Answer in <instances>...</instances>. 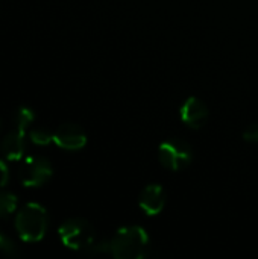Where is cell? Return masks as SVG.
Wrapping results in <instances>:
<instances>
[{
  "label": "cell",
  "instance_id": "5b68a950",
  "mask_svg": "<svg viewBox=\"0 0 258 259\" xmlns=\"http://www.w3.org/2000/svg\"><path fill=\"white\" fill-rule=\"evenodd\" d=\"M158 158L164 168L170 171H181L192 164L193 149L187 141H182L179 138H170L160 144Z\"/></svg>",
  "mask_w": 258,
  "mask_h": 259
},
{
  "label": "cell",
  "instance_id": "8992f818",
  "mask_svg": "<svg viewBox=\"0 0 258 259\" xmlns=\"http://www.w3.org/2000/svg\"><path fill=\"white\" fill-rule=\"evenodd\" d=\"M53 175L52 164L43 156H30L20 167V181L27 188H38Z\"/></svg>",
  "mask_w": 258,
  "mask_h": 259
},
{
  "label": "cell",
  "instance_id": "9c48e42d",
  "mask_svg": "<svg viewBox=\"0 0 258 259\" xmlns=\"http://www.w3.org/2000/svg\"><path fill=\"white\" fill-rule=\"evenodd\" d=\"M138 205L148 215H158L166 206V191L158 184H151L143 188L138 197Z\"/></svg>",
  "mask_w": 258,
  "mask_h": 259
},
{
  "label": "cell",
  "instance_id": "5bb4252c",
  "mask_svg": "<svg viewBox=\"0 0 258 259\" xmlns=\"http://www.w3.org/2000/svg\"><path fill=\"white\" fill-rule=\"evenodd\" d=\"M8 181H9V168L3 161H0V188H3L8 184Z\"/></svg>",
  "mask_w": 258,
  "mask_h": 259
},
{
  "label": "cell",
  "instance_id": "7a4b0ae2",
  "mask_svg": "<svg viewBox=\"0 0 258 259\" xmlns=\"http://www.w3.org/2000/svg\"><path fill=\"white\" fill-rule=\"evenodd\" d=\"M59 238L62 244L71 250L88 253H103V241H97L96 231L90 222L84 219H68L59 226Z\"/></svg>",
  "mask_w": 258,
  "mask_h": 259
},
{
  "label": "cell",
  "instance_id": "ba28073f",
  "mask_svg": "<svg viewBox=\"0 0 258 259\" xmlns=\"http://www.w3.org/2000/svg\"><path fill=\"white\" fill-rule=\"evenodd\" d=\"M210 115L208 106L198 97H189L181 108V120L192 129L202 127Z\"/></svg>",
  "mask_w": 258,
  "mask_h": 259
},
{
  "label": "cell",
  "instance_id": "52a82bcc",
  "mask_svg": "<svg viewBox=\"0 0 258 259\" xmlns=\"http://www.w3.org/2000/svg\"><path fill=\"white\" fill-rule=\"evenodd\" d=\"M53 143L64 150H81L87 144V135L84 129L73 123L61 124L53 132Z\"/></svg>",
  "mask_w": 258,
  "mask_h": 259
},
{
  "label": "cell",
  "instance_id": "9a60e30c",
  "mask_svg": "<svg viewBox=\"0 0 258 259\" xmlns=\"http://www.w3.org/2000/svg\"><path fill=\"white\" fill-rule=\"evenodd\" d=\"M0 129H2V121H0Z\"/></svg>",
  "mask_w": 258,
  "mask_h": 259
},
{
  "label": "cell",
  "instance_id": "30bf717a",
  "mask_svg": "<svg viewBox=\"0 0 258 259\" xmlns=\"http://www.w3.org/2000/svg\"><path fill=\"white\" fill-rule=\"evenodd\" d=\"M18 200L9 191H0V217H8L17 209Z\"/></svg>",
  "mask_w": 258,
  "mask_h": 259
},
{
  "label": "cell",
  "instance_id": "4fadbf2b",
  "mask_svg": "<svg viewBox=\"0 0 258 259\" xmlns=\"http://www.w3.org/2000/svg\"><path fill=\"white\" fill-rule=\"evenodd\" d=\"M243 138L248 143H254L258 144V124H251L245 132H243Z\"/></svg>",
  "mask_w": 258,
  "mask_h": 259
},
{
  "label": "cell",
  "instance_id": "277c9868",
  "mask_svg": "<svg viewBox=\"0 0 258 259\" xmlns=\"http://www.w3.org/2000/svg\"><path fill=\"white\" fill-rule=\"evenodd\" d=\"M35 115L33 111L23 106L17 111L15 115V127L6 134L0 144V150L5 159L8 161H18L24 152V137L27 126L33 121Z\"/></svg>",
  "mask_w": 258,
  "mask_h": 259
},
{
  "label": "cell",
  "instance_id": "8fae6325",
  "mask_svg": "<svg viewBox=\"0 0 258 259\" xmlns=\"http://www.w3.org/2000/svg\"><path fill=\"white\" fill-rule=\"evenodd\" d=\"M29 138H30V141H32L33 144H36V146H47L49 143L53 141V134L49 132V131L44 129V127H35V129L30 131Z\"/></svg>",
  "mask_w": 258,
  "mask_h": 259
},
{
  "label": "cell",
  "instance_id": "7c38bea8",
  "mask_svg": "<svg viewBox=\"0 0 258 259\" xmlns=\"http://www.w3.org/2000/svg\"><path fill=\"white\" fill-rule=\"evenodd\" d=\"M0 252L5 253V255H8V256L18 255V250H17L15 243L11 238H8L2 231H0Z\"/></svg>",
  "mask_w": 258,
  "mask_h": 259
},
{
  "label": "cell",
  "instance_id": "6da1fadb",
  "mask_svg": "<svg viewBox=\"0 0 258 259\" xmlns=\"http://www.w3.org/2000/svg\"><path fill=\"white\" fill-rule=\"evenodd\" d=\"M149 252V237L140 226L119 229L113 238L105 240L103 253L116 259H143Z\"/></svg>",
  "mask_w": 258,
  "mask_h": 259
},
{
  "label": "cell",
  "instance_id": "3957f363",
  "mask_svg": "<svg viewBox=\"0 0 258 259\" xmlns=\"http://www.w3.org/2000/svg\"><path fill=\"white\" fill-rule=\"evenodd\" d=\"M47 211L38 203H26L15 217V229L26 243H36L44 238L47 231Z\"/></svg>",
  "mask_w": 258,
  "mask_h": 259
}]
</instances>
